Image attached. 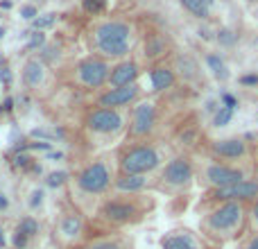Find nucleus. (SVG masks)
<instances>
[{"label": "nucleus", "instance_id": "nucleus-1", "mask_svg": "<svg viewBox=\"0 0 258 249\" xmlns=\"http://www.w3.org/2000/svg\"><path fill=\"white\" fill-rule=\"evenodd\" d=\"M242 224H245L242 202H218V206L204 218V231L215 240H227L240 231Z\"/></svg>", "mask_w": 258, "mask_h": 249}, {"label": "nucleus", "instance_id": "nucleus-2", "mask_svg": "<svg viewBox=\"0 0 258 249\" xmlns=\"http://www.w3.org/2000/svg\"><path fill=\"white\" fill-rule=\"evenodd\" d=\"M93 39L104 59H122L132 45V27L125 21H104L95 27Z\"/></svg>", "mask_w": 258, "mask_h": 249}, {"label": "nucleus", "instance_id": "nucleus-3", "mask_svg": "<svg viewBox=\"0 0 258 249\" xmlns=\"http://www.w3.org/2000/svg\"><path fill=\"white\" fill-rule=\"evenodd\" d=\"M163 156H161L159 147L150 145V143H141V145H132L118 159V168L122 174H150L161 168Z\"/></svg>", "mask_w": 258, "mask_h": 249}, {"label": "nucleus", "instance_id": "nucleus-4", "mask_svg": "<svg viewBox=\"0 0 258 249\" xmlns=\"http://www.w3.org/2000/svg\"><path fill=\"white\" fill-rule=\"evenodd\" d=\"M113 170L111 165L107 163V159H100L89 163L80 174L75 177V191L82 193V195H104L109 188L113 186Z\"/></svg>", "mask_w": 258, "mask_h": 249}, {"label": "nucleus", "instance_id": "nucleus-5", "mask_svg": "<svg viewBox=\"0 0 258 249\" xmlns=\"http://www.w3.org/2000/svg\"><path fill=\"white\" fill-rule=\"evenodd\" d=\"M159 179H161V188H165L168 193H181L190 188L192 179H195V168H192L190 159L177 156V159L165 163Z\"/></svg>", "mask_w": 258, "mask_h": 249}, {"label": "nucleus", "instance_id": "nucleus-6", "mask_svg": "<svg viewBox=\"0 0 258 249\" xmlns=\"http://www.w3.org/2000/svg\"><path fill=\"white\" fill-rule=\"evenodd\" d=\"M109 73H111V66H109L104 59L98 57H86L77 64L75 68V77L84 89H100L109 82Z\"/></svg>", "mask_w": 258, "mask_h": 249}, {"label": "nucleus", "instance_id": "nucleus-7", "mask_svg": "<svg viewBox=\"0 0 258 249\" xmlns=\"http://www.w3.org/2000/svg\"><path fill=\"white\" fill-rule=\"evenodd\" d=\"M122 127H125V116L118 109L98 107L86 116V129L100 136H116Z\"/></svg>", "mask_w": 258, "mask_h": 249}, {"label": "nucleus", "instance_id": "nucleus-8", "mask_svg": "<svg viewBox=\"0 0 258 249\" xmlns=\"http://www.w3.org/2000/svg\"><path fill=\"white\" fill-rule=\"evenodd\" d=\"M204 179L211 188H224L231 186V183H238L242 179H247V172L236 165H227L220 163V161H209L204 165Z\"/></svg>", "mask_w": 258, "mask_h": 249}, {"label": "nucleus", "instance_id": "nucleus-9", "mask_svg": "<svg viewBox=\"0 0 258 249\" xmlns=\"http://www.w3.org/2000/svg\"><path fill=\"white\" fill-rule=\"evenodd\" d=\"M156 127V107L154 102H141L134 107L132 118H129V136L132 138H145L154 132Z\"/></svg>", "mask_w": 258, "mask_h": 249}, {"label": "nucleus", "instance_id": "nucleus-10", "mask_svg": "<svg viewBox=\"0 0 258 249\" xmlns=\"http://www.w3.org/2000/svg\"><path fill=\"white\" fill-rule=\"evenodd\" d=\"M258 197V179H242L224 188H213L211 200L215 202H251Z\"/></svg>", "mask_w": 258, "mask_h": 249}, {"label": "nucleus", "instance_id": "nucleus-11", "mask_svg": "<svg viewBox=\"0 0 258 249\" xmlns=\"http://www.w3.org/2000/svg\"><path fill=\"white\" fill-rule=\"evenodd\" d=\"M100 215H102L104 222L111 224H127L132 220H136L141 215V209L134 200H109L102 204L100 209Z\"/></svg>", "mask_w": 258, "mask_h": 249}, {"label": "nucleus", "instance_id": "nucleus-12", "mask_svg": "<svg viewBox=\"0 0 258 249\" xmlns=\"http://www.w3.org/2000/svg\"><path fill=\"white\" fill-rule=\"evenodd\" d=\"M138 95H141V86L136 82L134 84H125V86H111L107 93H102L98 98V104L107 109H122L127 104L136 102Z\"/></svg>", "mask_w": 258, "mask_h": 249}, {"label": "nucleus", "instance_id": "nucleus-13", "mask_svg": "<svg viewBox=\"0 0 258 249\" xmlns=\"http://www.w3.org/2000/svg\"><path fill=\"white\" fill-rule=\"evenodd\" d=\"M211 154L222 161H238L245 159L249 150H247V143L242 138H222V141L211 143Z\"/></svg>", "mask_w": 258, "mask_h": 249}, {"label": "nucleus", "instance_id": "nucleus-14", "mask_svg": "<svg viewBox=\"0 0 258 249\" xmlns=\"http://www.w3.org/2000/svg\"><path fill=\"white\" fill-rule=\"evenodd\" d=\"M150 186V179L147 174H118L113 179V191L120 193V195H138L145 188Z\"/></svg>", "mask_w": 258, "mask_h": 249}, {"label": "nucleus", "instance_id": "nucleus-15", "mask_svg": "<svg viewBox=\"0 0 258 249\" xmlns=\"http://www.w3.org/2000/svg\"><path fill=\"white\" fill-rule=\"evenodd\" d=\"M138 75H141V71H138V64L132 61V59H127V61H120L118 66L111 68V73H109V86H125V84H134V82L138 80Z\"/></svg>", "mask_w": 258, "mask_h": 249}, {"label": "nucleus", "instance_id": "nucleus-16", "mask_svg": "<svg viewBox=\"0 0 258 249\" xmlns=\"http://www.w3.org/2000/svg\"><path fill=\"white\" fill-rule=\"evenodd\" d=\"M161 249H202L192 231H170L161 238Z\"/></svg>", "mask_w": 258, "mask_h": 249}, {"label": "nucleus", "instance_id": "nucleus-17", "mask_svg": "<svg viewBox=\"0 0 258 249\" xmlns=\"http://www.w3.org/2000/svg\"><path fill=\"white\" fill-rule=\"evenodd\" d=\"M45 82V64L41 59H27L23 66V84L27 89H39Z\"/></svg>", "mask_w": 258, "mask_h": 249}, {"label": "nucleus", "instance_id": "nucleus-18", "mask_svg": "<svg viewBox=\"0 0 258 249\" xmlns=\"http://www.w3.org/2000/svg\"><path fill=\"white\" fill-rule=\"evenodd\" d=\"M82 229H84V222L77 213H71V215H63L61 222H59V233H61L63 240H77L82 236Z\"/></svg>", "mask_w": 258, "mask_h": 249}, {"label": "nucleus", "instance_id": "nucleus-19", "mask_svg": "<svg viewBox=\"0 0 258 249\" xmlns=\"http://www.w3.org/2000/svg\"><path fill=\"white\" fill-rule=\"evenodd\" d=\"M150 82L154 91H165L174 84V71L168 66H154L150 71Z\"/></svg>", "mask_w": 258, "mask_h": 249}, {"label": "nucleus", "instance_id": "nucleus-20", "mask_svg": "<svg viewBox=\"0 0 258 249\" xmlns=\"http://www.w3.org/2000/svg\"><path fill=\"white\" fill-rule=\"evenodd\" d=\"M177 73L186 82L200 80V66H197V61L192 57H188V54H181V57H177Z\"/></svg>", "mask_w": 258, "mask_h": 249}, {"label": "nucleus", "instance_id": "nucleus-21", "mask_svg": "<svg viewBox=\"0 0 258 249\" xmlns=\"http://www.w3.org/2000/svg\"><path fill=\"white\" fill-rule=\"evenodd\" d=\"M206 66H209V71L213 73L215 80H220V82H227L229 75H231L227 64H224V59L220 57V54H206Z\"/></svg>", "mask_w": 258, "mask_h": 249}, {"label": "nucleus", "instance_id": "nucleus-22", "mask_svg": "<svg viewBox=\"0 0 258 249\" xmlns=\"http://www.w3.org/2000/svg\"><path fill=\"white\" fill-rule=\"evenodd\" d=\"M179 3L186 12H190L197 18H209L211 14V5H206V0H179Z\"/></svg>", "mask_w": 258, "mask_h": 249}, {"label": "nucleus", "instance_id": "nucleus-23", "mask_svg": "<svg viewBox=\"0 0 258 249\" xmlns=\"http://www.w3.org/2000/svg\"><path fill=\"white\" fill-rule=\"evenodd\" d=\"M18 231H23L27 238H34V236H39V231H41V224H39V220H34L32 215H25V218H21V222H18Z\"/></svg>", "mask_w": 258, "mask_h": 249}, {"label": "nucleus", "instance_id": "nucleus-24", "mask_svg": "<svg viewBox=\"0 0 258 249\" xmlns=\"http://www.w3.org/2000/svg\"><path fill=\"white\" fill-rule=\"evenodd\" d=\"M163 52H165V41L163 39H159V36H152V39H147V43H145V57L156 59V57H161Z\"/></svg>", "mask_w": 258, "mask_h": 249}, {"label": "nucleus", "instance_id": "nucleus-25", "mask_svg": "<svg viewBox=\"0 0 258 249\" xmlns=\"http://www.w3.org/2000/svg\"><path fill=\"white\" fill-rule=\"evenodd\" d=\"M68 181H71V172L68 170H54V172H50L45 177V186L48 188H61Z\"/></svg>", "mask_w": 258, "mask_h": 249}, {"label": "nucleus", "instance_id": "nucleus-26", "mask_svg": "<svg viewBox=\"0 0 258 249\" xmlns=\"http://www.w3.org/2000/svg\"><path fill=\"white\" fill-rule=\"evenodd\" d=\"M233 113H236L233 109L222 107V104H220V109L213 113V127H227V125L233 120Z\"/></svg>", "mask_w": 258, "mask_h": 249}, {"label": "nucleus", "instance_id": "nucleus-27", "mask_svg": "<svg viewBox=\"0 0 258 249\" xmlns=\"http://www.w3.org/2000/svg\"><path fill=\"white\" fill-rule=\"evenodd\" d=\"M215 41H218L220 45H224V48H233V45H236V41H238V34L233 30H229V27H222V30H218Z\"/></svg>", "mask_w": 258, "mask_h": 249}, {"label": "nucleus", "instance_id": "nucleus-28", "mask_svg": "<svg viewBox=\"0 0 258 249\" xmlns=\"http://www.w3.org/2000/svg\"><path fill=\"white\" fill-rule=\"evenodd\" d=\"M82 7H84L86 14L98 16V14H104V9H107V0H82Z\"/></svg>", "mask_w": 258, "mask_h": 249}, {"label": "nucleus", "instance_id": "nucleus-29", "mask_svg": "<svg viewBox=\"0 0 258 249\" xmlns=\"http://www.w3.org/2000/svg\"><path fill=\"white\" fill-rule=\"evenodd\" d=\"M54 23H57V14H43V16H36L34 21H32V27H34V30H48Z\"/></svg>", "mask_w": 258, "mask_h": 249}, {"label": "nucleus", "instance_id": "nucleus-30", "mask_svg": "<svg viewBox=\"0 0 258 249\" xmlns=\"http://www.w3.org/2000/svg\"><path fill=\"white\" fill-rule=\"evenodd\" d=\"M45 45V34L41 30H36L34 34H30V41H27L25 45V52H32V50H39Z\"/></svg>", "mask_w": 258, "mask_h": 249}, {"label": "nucleus", "instance_id": "nucleus-31", "mask_svg": "<svg viewBox=\"0 0 258 249\" xmlns=\"http://www.w3.org/2000/svg\"><path fill=\"white\" fill-rule=\"evenodd\" d=\"M86 249H125L120 240H111V238H104V240H95L91 242Z\"/></svg>", "mask_w": 258, "mask_h": 249}, {"label": "nucleus", "instance_id": "nucleus-32", "mask_svg": "<svg viewBox=\"0 0 258 249\" xmlns=\"http://www.w3.org/2000/svg\"><path fill=\"white\" fill-rule=\"evenodd\" d=\"M43 202H45V193L41 191V188H34V191L30 193V200H27L30 209H32V211H39L41 206H43Z\"/></svg>", "mask_w": 258, "mask_h": 249}, {"label": "nucleus", "instance_id": "nucleus-33", "mask_svg": "<svg viewBox=\"0 0 258 249\" xmlns=\"http://www.w3.org/2000/svg\"><path fill=\"white\" fill-rule=\"evenodd\" d=\"M14 154H16V156H14V165L27 172V170H30V165L34 163V159H32L27 152H14Z\"/></svg>", "mask_w": 258, "mask_h": 249}, {"label": "nucleus", "instance_id": "nucleus-34", "mask_svg": "<svg viewBox=\"0 0 258 249\" xmlns=\"http://www.w3.org/2000/svg\"><path fill=\"white\" fill-rule=\"evenodd\" d=\"M12 245H14V249H27V245H30V238L25 236L23 231H14V236H12Z\"/></svg>", "mask_w": 258, "mask_h": 249}, {"label": "nucleus", "instance_id": "nucleus-35", "mask_svg": "<svg viewBox=\"0 0 258 249\" xmlns=\"http://www.w3.org/2000/svg\"><path fill=\"white\" fill-rule=\"evenodd\" d=\"M220 104H222V107H229V109H233V111H236L238 109V98L233 93H229V91H224L222 95H220Z\"/></svg>", "mask_w": 258, "mask_h": 249}, {"label": "nucleus", "instance_id": "nucleus-36", "mask_svg": "<svg viewBox=\"0 0 258 249\" xmlns=\"http://www.w3.org/2000/svg\"><path fill=\"white\" fill-rule=\"evenodd\" d=\"M36 16H39L36 5H23V7H21V18H25V21H34Z\"/></svg>", "mask_w": 258, "mask_h": 249}, {"label": "nucleus", "instance_id": "nucleus-37", "mask_svg": "<svg viewBox=\"0 0 258 249\" xmlns=\"http://www.w3.org/2000/svg\"><path fill=\"white\" fill-rule=\"evenodd\" d=\"M242 86H258V73H247V75L240 77Z\"/></svg>", "mask_w": 258, "mask_h": 249}, {"label": "nucleus", "instance_id": "nucleus-38", "mask_svg": "<svg viewBox=\"0 0 258 249\" xmlns=\"http://www.w3.org/2000/svg\"><path fill=\"white\" fill-rule=\"evenodd\" d=\"M249 224H251V229L258 233V200L254 202V206H251V211H249Z\"/></svg>", "mask_w": 258, "mask_h": 249}, {"label": "nucleus", "instance_id": "nucleus-39", "mask_svg": "<svg viewBox=\"0 0 258 249\" xmlns=\"http://www.w3.org/2000/svg\"><path fill=\"white\" fill-rule=\"evenodd\" d=\"M0 82H3L5 89H9V86H12V71H9L7 66L0 68Z\"/></svg>", "mask_w": 258, "mask_h": 249}, {"label": "nucleus", "instance_id": "nucleus-40", "mask_svg": "<svg viewBox=\"0 0 258 249\" xmlns=\"http://www.w3.org/2000/svg\"><path fill=\"white\" fill-rule=\"evenodd\" d=\"M242 249H258V233H254V236H249V240L242 245Z\"/></svg>", "mask_w": 258, "mask_h": 249}, {"label": "nucleus", "instance_id": "nucleus-41", "mask_svg": "<svg viewBox=\"0 0 258 249\" xmlns=\"http://www.w3.org/2000/svg\"><path fill=\"white\" fill-rule=\"evenodd\" d=\"M3 109H5V113H12L14 111V98H5Z\"/></svg>", "mask_w": 258, "mask_h": 249}, {"label": "nucleus", "instance_id": "nucleus-42", "mask_svg": "<svg viewBox=\"0 0 258 249\" xmlns=\"http://www.w3.org/2000/svg\"><path fill=\"white\" fill-rule=\"evenodd\" d=\"M9 209V197L5 193H0V211H7Z\"/></svg>", "mask_w": 258, "mask_h": 249}, {"label": "nucleus", "instance_id": "nucleus-43", "mask_svg": "<svg viewBox=\"0 0 258 249\" xmlns=\"http://www.w3.org/2000/svg\"><path fill=\"white\" fill-rule=\"evenodd\" d=\"M3 247H7V236H5V231L0 229V249Z\"/></svg>", "mask_w": 258, "mask_h": 249}, {"label": "nucleus", "instance_id": "nucleus-44", "mask_svg": "<svg viewBox=\"0 0 258 249\" xmlns=\"http://www.w3.org/2000/svg\"><path fill=\"white\" fill-rule=\"evenodd\" d=\"M61 152H50V159H61Z\"/></svg>", "mask_w": 258, "mask_h": 249}, {"label": "nucleus", "instance_id": "nucleus-45", "mask_svg": "<svg viewBox=\"0 0 258 249\" xmlns=\"http://www.w3.org/2000/svg\"><path fill=\"white\" fill-rule=\"evenodd\" d=\"M0 7H3V9H9V7H12V3H9V0H5V3H0Z\"/></svg>", "mask_w": 258, "mask_h": 249}, {"label": "nucleus", "instance_id": "nucleus-46", "mask_svg": "<svg viewBox=\"0 0 258 249\" xmlns=\"http://www.w3.org/2000/svg\"><path fill=\"white\" fill-rule=\"evenodd\" d=\"M3 39H5V27L0 25V41H3Z\"/></svg>", "mask_w": 258, "mask_h": 249}, {"label": "nucleus", "instance_id": "nucleus-47", "mask_svg": "<svg viewBox=\"0 0 258 249\" xmlns=\"http://www.w3.org/2000/svg\"><path fill=\"white\" fill-rule=\"evenodd\" d=\"M3 113H5V109H3V102H0V116H3Z\"/></svg>", "mask_w": 258, "mask_h": 249}, {"label": "nucleus", "instance_id": "nucleus-48", "mask_svg": "<svg viewBox=\"0 0 258 249\" xmlns=\"http://www.w3.org/2000/svg\"><path fill=\"white\" fill-rule=\"evenodd\" d=\"M213 3H215V0H206V5H211V7H213Z\"/></svg>", "mask_w": 258, "mask_h": 249}, {"label": "nucleus", "instance_id": "nucleus-49", "mask_svg": "<svg viewBox=\"0 0 258 249\" xmlns=\"http://www.w3.org/2000/svg\"><path fill=\"white\" fill-rule=\"evenodd\" d=\"M249 3H251V0H249Z\"/></svg>", "mask_w": 258, "mask_h": 249}]
</instances>
